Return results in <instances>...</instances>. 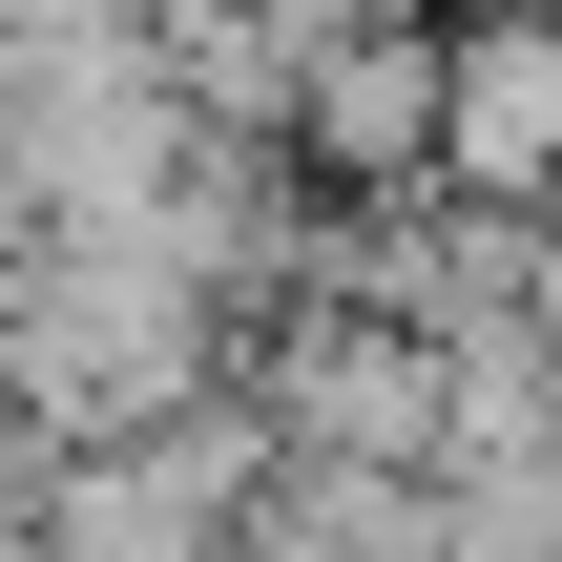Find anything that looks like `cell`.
Returning a JSON list of instances; mask_svg holds the SVG:
<instances>
[{
	"label": "cell",
	"instance_id": "5b68a950",
	"mask_svg": "<svg viewBox=\"0 0 562 562\" xmlns=\"http://www.w3.org/2000/svg\"><path fill=\"white\" fill-rule=\"evenodd\" d=\"M375 21H459V0H375Z\"/></svg>",
	"mask_w": 562,
	"mask_h": 562
},
{
	"label": "cell",
	"instance_id": "7a4b0ae2",
	"mask_svg": "<svg viewBox=\"0 0 562 562\" xmlns=\"http://www.w3.org/2000/svg\"><path fill=\"white\" fill-rule=\"evenodd\" d=\"M438 209H562V0H459L438 21Z\"/></svg>",
	"mask_w": 562,
	"mask_h": 562
},
{
	"label": "cell",
	"instance_id": "3957f363",
	"mask_svg": "<svg viewBox=\"0 0 562 562\" xmlns=\"http://www.w3.org/2000/svg\"><path fill=\"white\" fill-rule=\"evenodd\" d=\"M313 209H417L438 188V21H355L313 83H292V146H271Z\"/></svg>",
	"mask_w": 562,
	"mask_h": 562
},
{
	"label": "cell",
	"instance_id": "277c9868",
	"mask_svg": "<svg viewBox=\"0 0 562 562\" xmlns=\"http://www.w3.org/2000/svg\"><path fill=\"white\" fill-rule=\"evenodd\" d=\"M229 562H417V480H355V459H271V501L229 521Z\"/></svg>",
	"mask_w": 562,
	"mask_h": 562
},
{
	"label": "cell",
	"instance_id": "6da1fadb",
	"mask_svg": "<svg viewBox=\"0 0 562 562\" xmlns=\"http://www.w3.org/2000/svg\"><path fill=\"white\" fill-rule=\"evenodd\" d=\"M271 501V417L250 396H188V417H146V438H83V459H42V562H229V521Z\"/></svg>",
	"mask_w": 562,
	"mask_h": 562
}]
</instances>
